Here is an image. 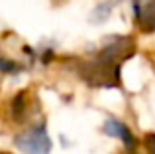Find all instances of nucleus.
<instances>
[{
  "mask_svg": "<svg viewBox=\"0 0 155 154\" xmlns=\"http://www.w3.org/2000/svg\"><path fill=\"white\" fill-rule=\"evenodd\" d=\"M136 54V40L130 36H112L98 51L75 63V73L88 87L120 89L122 65Z\"/></svg>",
  "mask_w": 155,
  "mask_h": 154,
  "instance_id": "1",
  "label": "nucleus"
},
{
  "mask_svg": "<svg viewBox=\"0 0 155 154\" xmlns=\"http://www.w3.org/2000/svg\"><path fill=\"white\" fill-rule=\"evenodd\" d=\"M14 146L24 154H49L51 138L47 132L45 121H34L22 132L14 136Z\"/></svg>",
  "mask_w": 155,
  "mask_h": 154,
  "instance_id": "2",
  "label": "nucleus"
},
{
  "mask_svg": "<svg viewBox=\"0 0 155 154\" xmlns=\"http://www.w3.org/2000/svg\"><path fill=\"white\" fill-rule=\"evenodd\" d=\"M102 132L106 136H110V138H120L128 152L137 150V138H136V135L130 131V127L124 121L116 119V117H108L102 124Z\"/></svg>",
  "mask_w": 155,
  "mask_h": 154,
  "instance_id": "3",
  "label": "nucleus"
},
{
  "mask_svg": "<svg viewBox=\"0 0 155 154\" xmlns=\"http://www.w3.org/2000/svg\"><path fill=\"white\" fill-rule=\"evenodd\" d=\"M137 26L145 34L155 32V0H132Z\"/></svg>",
  "mask_w": 155,
  "mask_h": 154,
  "instance_id": "4",
  "label": "nucleus"
},
{
  "mask_svg": "<svg viewBox=\"0 0 155 154\" xmlns=\"http://www.w3.org/2000/svg\"><path fill=\"white\" fill-rule=\"evenodd\" d=\"M8 113H10L12 121H14L16 124H26L28 121L31 119L30 97H28V91H20L18 95L12 97L10 107H8Z\"/></svg>",
  "mask_w": 155,
  "mask_h": 154,
  "instance_id": "5",
  "label": "nucleus"
},
{
  "mask_svg": "<svg viewBox=\"0 0 155 154\" xmlns=\"http://www.w3.org/2000/svg\"><path fill=\"white\" fill-rule=\"evenodd\" d=\"M26 69L28 67L24 65L22 61H16V59L0 55V73H4V75H18V73H22V71H26Z\"/></svg>",
  "mask_w": 155,
  "mask_h": 154,
  "instance_id": "6",
  "label": "nucleus"
},
{
  "mask_svg": "<svg viewBox=\"0 0 155 154\" xmlns=\"http://www.w3.org/2000/svg\"><path fill=\"white\" fill-rule=\"evenodd\" d=\"M120 2V0H104L102 4H98V6L92 10V22H104L106 18H108L110 14H112V10H114V6Z\"/></svg>",
  "mask_w": 155,
  "mask_h": 154,
  "instance_id": "7",
  "label": "nucleus"
},
{
  "mask_svg": "<svg viewBox=\"0 0 155 154\" xmlns=\"http://www.w3.org/2000/svg\"><path fill=\"white\" fill-rule=\"evenodd\" d=\"M143 144H145V150H147V154H155V135H145Z\"/></svg>",
  "mask_w": 155,
  "mask_h": 154,
  "instance_id": "8",
  "label": "nucleus"
},
{
  "mask_svg": "<svg viewBox=\"0 0 155 154\" xmlns=\"http://www.w3.org/2000/svg\"><path fill=\"white\" fill-rule=\"evenodd\" d=\"M126 154H137V152H128V150H126Z\"/></svg>",
  "mask_w": 155,
  "mask_h": 154,
  "instance_id": "9",
  "label": "nucleus"
},
{
  "mask_svg": "<svg viewBox=\"0 0 155 154\" xmlns=\"http://www.w3.org/2000/svg\"><path fill=\"white\" fill-rule=\"evenodd\" d=\"M0 154H8V152H0Z\"/></svg>",
  "mask_w": 155,
  "mask_h": 154,
  "instance_id": "10",
  "label": "nucleus"
}]
</instances>
